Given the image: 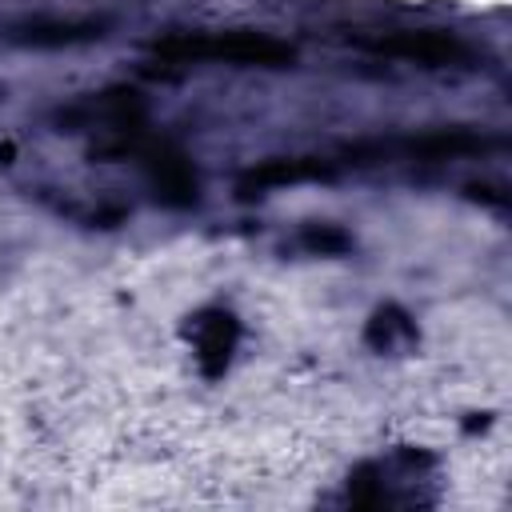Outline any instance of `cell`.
<instances>
[{"label":"cell","mask_w":512,"mask_h":512,"mask_svg":"<svg viewBox=\"0 0 512 512\" xmlns=\"http://www.w3.org/2000/svg\"><path fill=\"white\" fill-rule=\"evenodd\" d=\"M152 52L168 64H232V68H288L296 48L256 32V28H224V32H176L152 44Z\"/></svg>","instance_id":"6da1fadb"},{"label":"cell","mask_w":512,"mask_h":512,"mask_svg":"<svg viewBox=\"0 0 512 512\" xmlns=\"http://www.w3.org/2000/svg\"><path fill=\"white\" fill-rule=\"evenodd\" d=\"M360 44L380 52V56L416 60L424 68H448V64H468L472 60V48L464 40H456L452 32H440V28H396V32L360 36Z\"/></svg>","instance_id":"7a4b0ae2"},{"label":"cell","mask_w":512,"mask_h":512,"mask_svg":"<svg viewBox=\"0 0 512 512\" xmlns=\"http://www.w3.org/2000/svg\"><path fill=\"white\" fill-rule=\"evenodd\" d=\"M100 36L104 32L92 20H48V16L4 28V40L20 44V48H68V44H88V40H100Z\"/></svg>","instance_id":"3957f363"},{"label":"cell","mask_w":512,"mask_h":512,"mask_svg":"<svg viewBox=\"0 0 512 512\" xmlns=\"http://www.w3.org/2000/svg\"><path fill=\"white\" fill-rule=\"evenodd\" d=\"M328 176H332V164L320 160V156H276V160L252 164L240 176V192L252 196V192H264V188L300 184V180H328Z\"/></svg>","instance_id":"277c9868"},{"label":"cell","mask_w":512,"mask_h":512,"mask_svg":"<svg viewBox=\"0 0 512 512\" xmlns=\"http://www.w3.org/2000/svg\"><path fill=\"white\" fill-rule=\"evenodd\" d=\"M192 336H196V356H200V368L208 376H220L232 360V344H236V320L232 312H200L192 320Z\"/></svg>","instance_id":"5b68a950"},{"label":"cell","mask_w":512,"mask_h":512,"mask_svg":"<svg viewBox=\"0 0 512 512\" xmlns=\"http://www.w3.org/2000/svg\"><path fill=\"white\" fill-rule=\"evenodd\" d=\"M400 148L412 160H456V156H472V152L492 148V140H484L472 128H436V132H424V136L404 140Z\"/></svg>","instance_id":"8992f818"},{"label":"cell","mask_w":512,"mask_h":512,"mask_svg":"<svg viewBox=\"0 0 512 512\" xmlns=\"http://www.w3.org/2000/svg\"><path fill=\"white\" fill-rule=\"evenodd\" d=\"M304 244H308L312 252H344L352 240H348L344 232H336V228H308V232H304Z\"/></svg>","instance_id":"52a82bcc"}]
</instances>
